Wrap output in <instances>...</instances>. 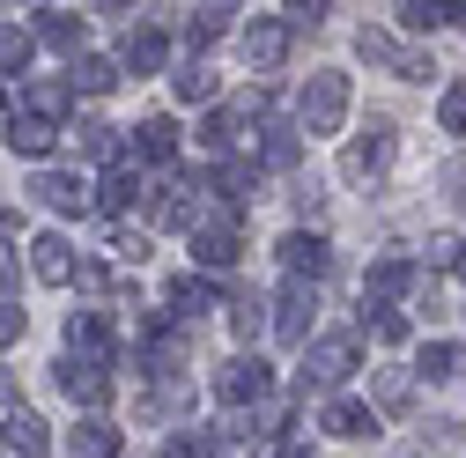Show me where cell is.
Returning <instances> with one entry per match:
<instances>
[{
	"mask_svg": "<svg viewBox=\"0 0 466 458\" xmlns=\"http://www.w3.org/2000/svg\"><path fill=\"white\" fill-rule=\"evenodd\" d=\"M356 370H363L356 333H319L311 348H304V392H340Z\"/></svg>",
	"mask_w": 466,
	"mask_h": 458,
	"instance_id": "obj_1",
	"label": "cell"
},
{
	"mask_svg": "<svg viewBox=\"0 0 466 458\" xmlns=\"http://www.w3.org/2000/svg\"><path fill=\"white\" fill-rule=\"evenodd\" d=\"M297 119H304V134H340V119H348V75H311L304 82V104H297Z\"/></svg>",
	"mask_w": 466,
	"mask_h": 458,
	"instance_id": "obj_2",
	"label": "cell"
},
{
	"mask_svg": "<svg viewBox=\"0 0 466 458\" xmlns=\"http://www.w3.org/2000/svg\"><path fill=\"white\" fill-rule=\"evenodd\" d=\"M356 52H363L370 67H392L400 82H430V75H437V67H430V52H407L392 30H370V23L356 30Z\"/></svg>",
	"mask_w": 466,
	"mask_h": 458,
	"instance_id": "obj_3",
	"label": "cell"
},
{
	"mask_svg": "<svg viewBox=\"0 0 466 458\" xmlns=\"http://www.w3.org/2000/svg\"><path fill=\"white\" fill-rule=\"evenodd\" d=\"M392 148H400V134L378 119L363 141H348V155H340V178H348V185H378L385 170H392Z\"/></svg>",
	"mask_w": 466,
	"mask_h": 458,
	"instance_id": "obj_4",
	"label": "cell"
},
{
	"mask_svg": "<svg viewBox=\"0 0 466 458\" xmlns=\"http://www.w3.org/2000/svg\"><path fill=\"white\" fill-rule=\"evenodd\" d=\"M267 392H274V370L259 355H238V363L215 370V399L222 407H267Z\"/></svg>",
	"mask_w": 466,
	"mask_h": 458,
	"instance_id": "obj_5",
	"label": "cell"
},
{
	"mask_svg": "<svg viewBox=\"0 0 466 458\" xmlns=\"http://www.w3.org/2000/svg\"><path fill=\"white\" fill-rule=\"evenodd\" d=\"M238 252H245V229H238V214L193 222V259H200V266H238Z\"/></svg>",
	"mask_w": 466,
	"mask_h": 458,
	"instance_id": "obj_6",
	"label": "cell"
},
{
	"mask_svg": "<svg viewBox=\"0 0 466 458\" xmlns=\"http://www.w3.org/2000/svg\"><path fill=\"white\" fill-rule=\"evenodd\" d=\"M67 363L111 370V325H104V311H75V318H67Z\"/></svg>",
	"mask_w": 466,
	"mask_h": 458,
	"instance_id": "obj_7",
	"label": "cell"
},
{
	"mask_svg": "<svg viewBox=\"0 0 466 458\" xmlns=\"http://www.w3.org/2000/svg\"><path fill=\"white\" fill-rule=\"evenodd\" d=\"M0 458H52V436L30 407H8L0 414Z\"/></svg>",
	"mask_w": 466,
	"mask_h": 458,
	"instance_id": "obj_8",
	"label": "cell"
},
{
	"mask_svg": "<svg viewBox=\"0 0 466 458\" xmlns=\"http://www.w3.org/2000/svg\"><path fill=\"white\" fill-rule=\"evenodd\" d=\"M30 274H37V281H52V289H67V281L82 274V259H75V244L60 237V229H45V237L30 244Z\"/></svg>",
	"mask_w": 466,
	"mask_h": 458,
	"instance_id": "obj_9",
	"label": "cell"
},
{
	"mask_svg": "<svg viewBox=\"0 0 466 458\" xmlns=\"http://www.w3.org/2000/svg\"><path fill=\"white\" fill-rule=\"evenodd\" d=\"M259 111H267V96H259V89H252V96H238V104H215V111H208V126H200V148H229V141L245 134V119H259Z\"/></svg>",
	"mask_w": 466,
	"mask_h": 458,
	"instance_id": "obj_10",
	"label": "cell"
},
{
	"mask_svg": "<svg viewBox=\"0 0 466 458\" xmlns=\"http://www.w3.org/2000/svg\"><path fill=\"white\" fill-rule=\"evenodd\" d=\"M281 266H289V281H311L319 289V274L333 266V252H326V237H311V229H289L281 237Z\"/></svg>",
	"mask_w": 466,
	"mask_h": 458,
	"instance_id": "obj_11",
	"label": "cell"
},
{
	"mask_svg": "<svg viewBox=\"0 0 466 458\" xmlns=\"http://www.w3.org/2000/svg\"><path fill=\"white\" fill-rule=\"evenodd\" d=\"M30 193H37V207H52V214H82V207H89V185L75 178V170H37Z\"/></svg>",
	"mask_w": 466,
	"mask_h": 458,
	"instance_id": "obj_12",
	"label": "cell"
},
{
	"mask_svg": "<svg viewBox=\"0 0 466 458\" xmlns=\"http://www.w3.org/2000/svg\"><path fill=\"white\" fill-rule=\"evenodd\" d=\"M311 311H319V289L311 281H289L281 304H274V333L281 340H311Z\"/></svg>",
	"mask_w": 466,
	"mask_h": 458,
	"instance_id": "obj_13",
	"label": "cell"
},
{
	"mask_svg": "<svg viewBox=\"0 0 466 458\" xmlns=\"http://www.w3.org/2000/svg\"><path fill=\"white\" fill-rule=\"evenodd\" d=\"M163 52H170V45H163V30H156V23H134V30L119 37V67L156 75V67H163Z\"/></svg>",
	"mask_w": 466,
	"mask_h": 458,
	"instance_id": "obj_14",
	"label": "cell"
},
{
	"mask_svg": "<svg viewBox=\"0 0 466 458\" xmlns=\"http://www.w3.org/2000/svg\"><path fill=\"white\" fill-rule=\"evenodd\" d=\"M96 200H104V214H127V207L141 200V163H134V155H111L104 193H96Z\"/></svg>",
	"mask_w": 466,
	"mask_h": 458,
	"instance_id": "obj_15",
	"label": "cell"
},
{
	"mask_svg": "<svg viewBox=\"0 0 466 458\" xmlns=\"http://www.w3.org/2000/svg\"><path fill=\"white\" fill-rule=\"evenodd\" d=\"M400 289H415V259H400V252L378 259V266L363 274V304H392Z\"/></svg>",
	"mask_w": 466,
	"mask_h": 458,
	"instance_id": "obj_16",
	"label": "cell"
},
{
	"mask_svg": "<svg viewBox=\"0 0 466 458\" xmlns=\"http://www.w3.org/2000/svg\"><path fill=\"white\" fill-rule=\"evenodd\" d=\"M245 60H252V67H281V60H289V23L259 15V23L245 30Z\"/></svg>",
	"mask_w": 466,
	"mask_h": 458,
	"instance_id": "obj_17",
	"label": "cell"
},
{
	"mask_svg": "<svg viewBox=\"0 0 466 458\" xmlns=\"http://www.w3.org/2000/svg\"><path fill=\"white\" fill-rule=\"evenodd\" d=\"M60 392L82 399V407H104V399H111V370H96V363H60Z\"/></svg>",
	"mask_w": 466,
	"mask_h": 458,
	"instance_id": "obj_18",
	"label": "cell"
},
{
	"mask_svg": "<svg viewBox=\"0 0 466 458\" xmlns=\"http://www.w3.org/2000/svg\"><path fill=\"white\" fill-rule=\"evenodd\" d=\"M134 155H141V163H178V126H170L163 111L141 119V126H134Z\"/></svg>",
	"mask_w": 466,
	"mask_h": 458,
	"instance_id": "obj_19",
	"label": "cell"
},
{
	"mask_svg": "<svg viewBox=\"0 0 466 458\" xmlns=\"http://www.w3.org/2000/svg\"><path fill=\"white\" fill-rule=\"evenodd\" d=\"M193 193H200V185H163V193L148 200V214H156L163 229H193V222H200V200H193Z\"/></svg>",
	"mask_w": 466,
	"mask_h": 458,
	"instance_id": "obj_20",
	"label": "cell"
},
{
	"mask_svg": "<svg viewBox=\"0 0 466 458\" xmlns=\"http://www.w3.org/2000/svg\"><path fill=\"white\" fill-rule=\"evenodd\" d=\"M82 30H89V23H82V15H67V8H37V30H30V37L60 45L67 60H75V52H82Z\"/></svg>",
	"mask_w": 466,
	"mask_h": 458,
	"instance_id": "obj_21",
	"label": "cell"
},
{
	"mask_svg": "<svg viewBox=\"0 0 466 458\" xmlns=\"http://www.w3.org/2000/svg\"><path fill=\"white\" fill-rule=\"evenodd\" d=\"M111 82H119V67H111V60H96V52L67 60V96H75V89H82V96H104Z\"/></svg>",
	"mask_w": 466,
	"mask_h": 458,
	"instance_id": "obj_22",
	"label": "cell"
},
{
	"mask_svg": "<svg viewBox=\"0 0 466 458\" xmlns=\"http://www.w3.org/2000/svg\"><path fill=\"white\" fill-rule=\"evenodd\" d=\"M60 111H67V82H30V89H23V119L60 126Z\"/></svg>",
	"mask_w": 466,
	"mask_h": 458,
	"instance_id": "obj_23",
	"label": "cell"
},
{
	"mask_svg": "<svg viewBox=\"0 0 466 458\" xmlns=\"http://www.w3.org/2000/svg\"><path fill=\"white\" fill-rule=\"evenodd\" d=\"M52 141H60V126H45V119H23V111L8 119V148H15V155H52Z\"/></svg>",
	"mask_w": 466,
	"mask_h": 458,
	"instance_id": "obj_24",
	"label": "cell"
},
{
	"mask_svg": "<svg viewBox=\"0 0 466 458\" xmlns=\"http://www.w3.org/2000/svg\"><path fill=\"white\" fill-rule=\"evenodd\" d=\"M459 370H466V348H451V340H437V348L415 355V377H430V384H451Z\"/></svg>",
	"mask_w": 466,
	"mask_h": 458,
	"instance_id": "obj_25",
	"label": "cell"
},
{
	"mask_svg": "<svg viewBox=\"0 0 466 458\" xmlns=\"http://www.w3.org/2000/svg\"><path fill=\"white\" fill-rule=\"evenodd\" d=\"M208 185H215V200H229V207H245V200H252V185H259V170H252V163H222V170H215Z\"/></svg>",
	"mask_w": 466,
	"mask_h": 458,
	"instance_id": "obj_26",
	"label": "cell"
},
{
	"mask_svg": "<svg viewBox=\"0 0 466 458\" xmlns=\"http://www.w3.org/2000/svg\"><path fill=\"white\" fill-rule=\"evenodd\" d=\"M326 429H333V436H370L378 414L363 407V399H333V407H326Z\"/></svg>",
	"mask_w": 466,
	"mask_h": 458,
	"instance_id": "obj_27",
	"label": "cell"
},
{
	"mask_svg": "<svg viewBox=\"0 0 466 458\" xmlns=\"http://www.w3.org/2000/svg\"><path fill=\"white\" fill-rule=\"evenodd\" d=\"M451 23H466V0H459V8H430V0H407V8H400V30H451Z\"/></svg>",
	"mask_w": 466,
	"mask_h": 458,
	"instance_id": "obj_28",
	"label": "cell"
},
{
	"mask_svg": "<svg viewBox=\"0 0 466 458\" xmlns=\"http://www.w3.org/2000/svg\"><path fill=\"white\" fill-rule=\"evenodd\" d=\"M30 52H37V37H30L23 23H0V75H23Z\"/></svg>",
	"mask_w": 466,
	"mask_h": 458,
	"instance_id": "obj_29",
	"label": "cell"
},
{
	"mask_svg": "<svg viewBox=\"0 0 466 458\" xmlns=\"http://www.w3.org/2000/svg\"><path fill=\"white\" fill-rule=\"evenodd\" d=\"M75 458H119V429L111 422H82L75 429Z\"/></svg>",
	"mask_w": 466,
	"mask_h": 458,
	"instance_id": "obj_30",
	"label": "cell"
},
{
	"mask_svg": "<svg viewBox=\"0 0 466 458\" xmlns=\"http://www.w3.org/2000/svg\"><path fill=\"white\" fill-rule=\"evenodd\" d=\"M297 148H304V141H297V126H267L259 163H267V170H289V163H297Z\"/></svg>",
	"mask_w": 466,
	"mask_h": 458,
	"instance_id": "obj_31",
	"label": "cell"
},
{
	"mask_svg": "<svg viewBox=\"0 0 466 458\" xmlns=\"http://www.w3.org/2000/svg\"><path fill=\"white\" fill-rule=\"evenodd\" d=\"M363 333H370V340H385V348H392V340H407V318H400L392 304H363Z\"/></svg>",
	"mask_w": 466,
	"mask_h": 458,
	"instance_id": "obj_32",
	"label": "cell"
},
{
	"mask_svg": "<svg viewBox=\"0 0 466 458\" xmlns=\"http://www.w3.org/2000/svg\"><path fill=\"white\" fill-rule=\"evenodd\" d=\"M222 30H229V8H200V15L186 23V52H208Z\"/></svg>",
	"mask_w": 466,
	"mask_h": 458,
	"instance_id": "obj_33",
	"label": "cell"
},
{
	"mask_svg": "<svg viewBox=\"0 0 466 458\" xmlns=\"http://www.w3.org/2000/svg\"><path fill=\"white\" fill-rule=\"evenodd\" d=\"M437 126L466 141V82H444V96H437Z\"/></svg>",
	"mask_w": 466,
	"mask_h": 458,
	"instance_id": "obj_34",
	"label": "cell"
},
{
	"mask_svg": "<svg viewBox=\"0 0 466 458\" xmlns=\"http://www.w3.org/2000/svg\"><path fill=\"white\" fill-rule=\"evenodd\" d=\"M170 89H178V96H186V104H208V96H215V75H208V67H200V60H186V67H178V75H170Z\"/></svg>",
	"mask_w": 466,
	"mask_h": 458,
	"instance_id": "obj_35",
	"label": "cell"
},
{
	"mask_svg": "<svg viewBox=\"0 0 466 458\" xmlns=\"http://www.w3.org/2000/svg\"><path fill=\"white\" fill-rule=\"evenodd\" d=\"M259 311H267L259 296H238V304H229V325H238V340H259V333H267V318H259Z\"/></svg>",
	"mask_w": 466,
	"mask_h": 458,
	"instance_id": "obj_36",
	"label": "cell"
},
{
	"mask_svg": "<svg viewBox=\"0 0 466 458\" xmlns=\"http://www.w3.org/2000/svg\"><path fill=\"white\" fill-rule=\"evenodd\" d=\"M163 458H215V436H208V429H193V436L178 429V436L163 443Z\"/></svg>",
	"mask_w": 466,
	"mask_h": 458,
	"instance_id": "obj_37",
	"label": "cell"
},
{
	"mask_svg": "<svg viewBox=\"0 0 466 458\" xmlns=\"http://www.w3.org/2000/svg\"><path fill=\"white\" fill-rule=\"evenodd\" d=\"M378 392H385V407H407V399H415V377H407V370H385Z\"/></svg>",
	"mask_w": 466,
	"mask_h": 458,
	"instance_id": "obj_38",
	"label": "cell"
},
{
	"mask_svg": "<svg viewBox=\"0 0 466 458\" xmlns=\"http://www.w3.org/2000/svg\"><path fill=\"white\" fill-rule=\"evenodd\" d=\"M8 281H15V222L0 214V289H8Z\"/></svg>",
	"mask_w": 466,
	"mask_h": 458,
	"instance_id": "obj_39",
	"label": "cell"
},
{
	"mask_svg": "<svg viewBox=\"0 0 466 458\" xmlns=\"http://www.w3.org/2000/svg\"><path fill=\"white\" fill-rule=\"evenodd\" d=\"M75 148H89V155H111V126H96V119H89V126H75Z\"/></svg>",
	"mask_w": 466,
	"mask_h": 458,
	"instance_id": "obj_40",
	"label": "cell"
},
{
	"mask_svg": "<svg viewBox=\"0 0 466 458\" xmlns=\"http://www.w3.org/2000/svg\"><path fill=\"white\" fill-rule=\"evenodd\" d=\"M15 340H23V311L0 304V348H15Z\"/></svg>",
	"mask_w": 466,
	"mask_h": 458,
	"instance_id": "obj_41",
	"label": "cell"
},
{
	"mask_svg": "<svg viewBox=\"0 0 466 458\" xmlns=\"http://www.w3.org/2000/svg\"><path fill=\"white\" fill-rule=\"evenodd\" d=\"M430 266H459V237H430Z\"/></svg>",
	"mask_w": 466,
	"mask_h": 458,
	"instance_id": "obj_42",
	"label": "cell"
},
{
	"mask_svg": "<svg viewBox=\"0 0 466 458\" xmlns=\"http://www.w3.org/2000/svg\"><path fill=\"white\" fill-rule=\"evenodd\" d=\"M444 185H451V200L466 207V163H451V170H444Z\"/></svg>",
	"mask_w": 466,
	"mask_h": 458,
	"instance_id": "obj_43",
	"label": "cell"
},
{
	"mask_svg": "<svg viewBox=\"0 0 466 458\" xmlns=\"http://www.w3.org/2000/svg\"><path fill=\"white\" fill-rule=\"evenodd\" d=\"M274 458H304V451H297V443H281V451H274Z\"/></svg>",
	"mask_w": 466,
	"mask_h": 458,
	"instance_id": "obj_44",
	"label": "cell"
},
{
	"mask_svg": "<svg viewBox=\"0 0 466 458\" xmlns=\"http://www.w3.org/2000/svg\"><path fill=\"white\" fill-rule=\"evenodd\" d=\"M459 281H466V244H459Z\"/></svg>",
	"mask_w": 466,
	"mask_h": 458,
	"instance_id": "obj_45",
	"label": "cell"
},
{
	"mask_svg": "<svg viewBox=\"0 0 466 458\" xmlns=\"http://www.w3.org/2000/svg\"><path fill=\"white\" fill-rule=\"evenodd\" d=\"M0 392H8V370H0Z\"/></svg>",
	"mask_w": 466,
	"mask_h": 458,
	"instance_id": "obj_46",
	"label": "cell"
}]
</instances>
